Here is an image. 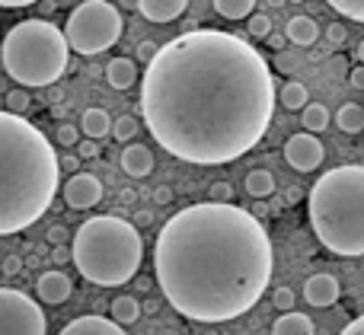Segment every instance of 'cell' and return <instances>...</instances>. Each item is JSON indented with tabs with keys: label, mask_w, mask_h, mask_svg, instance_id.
I'll return each instance as SVG.
<instances>
[{
	"label": "cell",
	"mask_w": 364,
	"mask_h": 335,
	"mask_svg": "<svg viewBox=\"0 0 364 335\" xmlns=\"http://www.w3.org/2000/svg\"><path fill=\"white\" fill-rule=\"evenodd\" d=\"M141 112L166 153L220 166L250 153L275 112V80L246 38L192 29L160 45L141 80Z\"/></svg>",
	"instance_id": "1"
},
{
	"label": "cell",
	"mask_w": 364,
	"mask_h": 335,
	"mask_svg": "<svg viewBox=\"0 0 364 335\" xmlns=\"http://www.w3.org/2000/svg\"><path fill=\"white\" fill-rule=\"evenodd\" d=\"M154 272L179 317L230 323L250 313L269 287L272 240L252 211L198 202L164 224Z\"/></svg>",
	"instance_id": "2"
},
{
	"label": "cell",
	"mask_w": 364,
	"mask_h": 335,
	"mask_svg": "<svg viewBox=\"0 0 364 335\" xmlns=\"http://www.w3.org/2000/svg\"><path fill=\"white\" fill-rule=\"evenodd\" d=\"M61 163L51 141L23 115L0 112V236L32 227L51 208Z\"/></svg>",
	"instance_id": "3"
},
{
	"label": "cell",
	"mask_w": 364,
	"mask_h": 335,
	"mask_svg": "<svg viewBox=\"0 0 364 335\" xmlns=\"http://www.w3.org/2000/svg\"><path fill=\"white\" fill-rule=\"evenodd\" d=\"M310 227L336 256H364V166H336L307 192Z\"/></svg>",
	"instance_id": "4"
},
{
	"label": "cell",
	"mask_w": 364,
	"mask_h": 335,
	"mask_svg": "<svg viewBox=\"0 0 364 335\" xmlns=\"http://www.w3.org/2000/svg\"><path fill=\"white\" fill-rule=\"evenodd\" d=\"M70 259L90 285L119 287L138 275L141 259H144V240L138 227L125 217L96 214L77 227Z\"/></svg>",
	"instance_id": "5"
},
{
	"label": "cell",
	"mask_w": 364,
	"mask_h": 335,
	"mask_svg": "<svg viewBox=\"0 0 364 335\" xmlns=\"http://www.w3.org/2000/svg\"><path fill=\"white\" fill-rule=\"evenodd\" d=\"M68 38L48 19H23L6 32L4 45H0L4 70L23 89L48 87V83L61 80V74L68 70Z\"/></svg>",
	"instance_id": "6"
},
{
	"label": "cell",
	"mask_w": 364,
	"mask_h": 335,
	"mask_svg": "<svg viewBox=\"0 0 364 335\" xmlns=\"http://www.w3.org/2000/svg\"><path fill=\"white\" fill-rule=\"evenodd\" d=\"M61 32L68 38V48L90 57L109 51L119 42L125 32V19H122L119 6H112L109 0H83L68 16V26Z\"/></svg>",
	"instance_id": "7"
},
{
	"label": "cell",
	"mask_w": 364,
	"mask_h": 335,
	"mask_svg": "<svg viewBox=\"0 0 364 335\" xmlns=\"http://www.w3.org/2000/svg\"><path fill=\"white\" fill-rule=\"evenodd\" d=\"M48 319L42 307L23 291L0 287V335H45Z\"/></svg>",
	"instance_id": "8"
},
{
	"label": "cell",
	"mask_w": 364,
	"mask_h": 335,
	"mask_svg": "<svg viewBox=\"0 0 364 335\" xmlns=\"http://www.w3.org/2000/svg\"><path fill=\"white\" fill-rule=\"evenodd\" d=\"M323 157H326V150H323L320 138H314V134H307V131L291 134V138L284 141V160H288V166H294L297 172H314L316 166L323 163Z\"/></svg>",
	"instance_id": "9"
},
{
	"label": "cell",
	"mask_w": 364,
	"mask_h": 335,
	"mask_svg": "<svg viewBox=\"0 0 364 335\" xmlns=\"http://www.w3.org/2000/svg\"><path fill=\"white\" fill-rule=\"evenodd\" d=\"M64 202L74 211H90L102 202V182L93 172H74V176L64 182Z\"/></svg>",
	"instance_id": "10"
},
{
	"label": "cell",
	"mask_w": 364,
	"mask_h": 335,
	"mask_svg": "<svg viewBox=\"0 0 364 335\" xmlns=\"http://www.w3.org/2000/svg\"><path fill=\"white\" fill-rule=\"evenodd\" d=\"M339 281H336V275H326V272H316L307 278V285H304V297H307L310 307H316V310H326V307H336L339 304Z\"/></svg>",
	"instance_id": "11"
},
{
	"label": "cell",
	"mask_w": 364,
	"mask_h": 335,
	"mask_svg": "<svg viewBox=\"0 0 364 335\" xmlns=\"http://www.w3.org/2000/svg\"><path fill=\"white\" fill-rule=\"evenodd\" d=\"M36 291H38V300L48 307H58L64 304V300L70 297V291H74V285H70V278L64 272H58V268H51V272L38 275L36 281Z\"/></svg>",
	"instance_id": "12"
},
{
	"label": "cell",
	"mask_w": 364,
	"mask_h": 335,
	"mask_svg": "<svg viewBox=\"0 0 364 335\" xmlns=\"http://www.w3.org/2000/svg\"><path fill=\"white\" fill-rule=\"evenodd\" d=\"M58 335H128L125 326L112 323L109 317H77L74 323H68Z\"/></svg>",
	"instance_id": "13"
},
{
	"label": "cell",
	"mask_w": 364,
	"mask_h": 335,
	"mask_svg": "<svg viewBox=\"0 0 364 335\" xmlns=\"http://www.w3.org/2000/svg\"><path fill=\"white\" fill-rule=\"evenodd\" d=\"M188 0H138V10L144 19H151V23H173V19H179L182 13H186Z\"/></svg>",
	"instance_id": "14"
},
{
	"label": "cell",
	"mask_w": 364,
	"mask_h": 335,
	"mask_svg": "<svg viewBox=\"0 0 364 335\" xmlns=\"http://www.w3.org/2000/svg\"><path fill=\"white\" fill-rule=\"evenodd\" d=\"M122 170H125L132 179L151 176V172H154V153H151V147L128 144L125 150H122Z\"/></svg>",
	"instance_id": "15"
},
{
	"label": "cell",
	"mask_w": 364,
	"mask_h": 335,
	"mask_svg": "<svg viewBox=\"0 0 364 335\" xmlns=\"http://www.w3.org/2000/svg\"><path fill=\"white\" fill-rule=\"evenodd\" d=\"M106 80L112 89H132L138 83V64L132 57H112L106 64Z\"/></svg>",
	"instance_id": "16"
},
{
	"label": "cell",
	"mask_w": 364,
	"mask_h": 335,
	"mask_svg": "<svg viewBox=\"0 0 364 335\" xmlns=\"http://www.w3.org/2000/svg\"><path fill=\"white\" fill-rule=\"evenodd\" d=\"M284 35H288L291 45H301V48H310V45L320 38V26H316L314 16H291L288 26H284Z\"/></svg>",
	"instance_id": "17"
},
{
	"label": "cell",
	"mask_w": 364,
	"mask_h": 335,
	"mask_svg": "<svg viewBox=\"0 0 364 335\" xmlns=\"http://www.w3.org/2000/svg\"><path fill=\"white\" fill-rule=\"evenodd\" d=\"M272 335H316V326H314V319H310V317L291 310V313H284V317L275 319Z\"/></svg>",
	"instance_id": "18"
},
{
	"label": "cell",
	"mask_w": 364,
	"mask_h": 335,
	"mask_svg": "<svg viewBox=\"0 0 364 335\" xmlns=\"http://www.w3.org/2000/svg\"><path fill=\"white\" fill-rule=\"evenodd\" d=\"M80 131L90 141H102L106 134H112V119H109L106 109H87L80 119Z\"/></svg>",
	"instance_id": "19"
},
{
	"label": "cell",
	"mask_w": 364,
	"mask_h": 335,
	"mask_svg": "<svg viewBox=\"0 0 364 335\" xmlns=\"http://www.w3.org/2000/svg\"><path fill=\"white\" fill-rule=\"evenodd\" d=\"M336 125L346 134H361L364 131V106L358 102H346V106L336 112Z\"/></svg>",
	"instance_id": "20"
},
{
	"label": "cell",
	"mask_w": 364,
	"mask_h": 335,
	"mask_svg": "<svg viewBox=\"0 0 364 335\" xmlns=\"http://www.w3.org/2000/svg\"><path fill=\"white\" fill-rule=\"evenodd\" d=\"M109 313H112V323L119 326H132L141 319V304L134 297H128V294H122V297L112 300V307H109Z\"/></svg>",
	"instance_id": "21"
},
{
	"label": "cell",
	"mask_w": 364,
	"mask_h": 335,
	"mask_svg": "<svg viewBox=\"0 0 364 335\" xmlns=\"http://www.w3.org/2000/svg\"><path fill=\"white\" fill-rule=\"evenodd\" d=\"M301 121H304V131L307 134H320L329 128V109L320 106V102H307L301 109Z\"/></svg>",
	"instance_id": "22"
},
{
	"label": "cell",
	"mask_w": 364,
	"mask_h": 335,
	"mask_svg": "<svg viewBox=\"0 0 364 335\" xmlns=\"http://www.w3.org/2000/svg\"><path fill=\"white\" fill-rule=\"evenodd\" d=\"M243 185L252 198H269L272 192H275V176H272L269 170H250Z\"/></svg>",
	"instance_id": "23"
},
{
	"label": "cell",
	"mask_w": 364,
	"mask_h": 335,
	"mask_svg": "<svg viewBox=\"0 0 364 335\" xmlns=\"http://www.w3.org/2000/svg\"><path fill=\"white\" fill-rule=\"evenodd\" d=\"M278 99H282V106L288 109V112H297V109H304L310 102V93L301 80H288L282 87V93H278Z\"/></svg>",
	"instance_id": "24"
},
{
	"label": "cell",
	"mask_w": 364,
	"mask_h": 335,
	"mask_svg": "<svg viewBox=\"0 0 364 335\" xmlns=\"http://www.w3.org/2000/svg\"><path fill=\"white\" fill-rule=\"evenodd\" d=\"M214 10L224 19H250L256 10V0H214Z\"/></svg>",
	"instance_id": "25"
},
{
	"label": "cell",
	"mask_w": 364,
	"mask_h": 335,
	"mask_svg": "<svg viewBox=\"0 0 364 335\" xmlns=\"http://www.w3.org/2000/svg\"><path fill=\"white\" fill-rule=\"evenodd\" d=\"M29 106H32V96H29V89H23V87H13L10 93H6V112H13V115H23V112H29Z\"/></svg>",
	"instance_id": "26"
},
{
	"label": "cell",
	"mask_w": 364,
	"mask_h": 335,
	"mask_svg": "<svg viewBox=\"0 0 364 335\" xmlns=\"http://www.w3.org/2000/svg\"><path fill=\"white\" fill-rule=\"evenodd\" d=\"M138 128H141V125H138V119H132V115H122V119H115V121H112V138L125 144V141L138 138Z\"/></svg>",
	"instance_id": "27"
},
{
	"label": "cell",
	"mask_w": 364,
	"mask_h": 335,
	"mask_svg": "<svg viewBox=\"0 0 364 335\" xmlns=\"http://www.w3.org/2000/svg\"><path fill=\"white\" fill-rule=\"evenodd\" d=\"M333 10H339L342 16L355 19V23H364V0H326Z\"/></svg>",
	"instance_id": "28"
},
{
	"label": "cell",
	"mask_w": 364,
	"mask_h": 335,
	"mask_svg": "<svg viewBox=\"0 0 364 335\" xmlns=\"http://www.w3.org/2000/svg\"><path fill=\"white\" fill-rule=\"evenodd\" d=\"M246 26H250V35H252V38H269V35H272V19H269V13H252V16L246 19Z\"/></svg>",
	"instance_id": "29"
},
{
	"label": "cell",
	"mask_w": 364,
	"mask_h": 335,
	"mask_svg": "<svg viewBox=\"0 0 364 335\" xmlns=\"http://www.w3.org/2000/svg\"><path fill=\"white\" fill-rule=\"evenodd\" d=\"M208 202L214 204H233V185L230 182H214L208 189Z\"/></svg>",
	"instance_id": "30"
},
{
	"label": "cell",
	"mask_w": 364,
	"mask_h": 335,
	"mask_svg": "<svg viewBox=\"0 0 364 335\" xmlns=\"http://www.w3.org/2000/svg\"><path fill=\"white\" fill-rule=\"evenodd\" d=\"M55 138H58V144H61V147H77V144H80V131H77L74 125H68V121H64V125H58Z\"/></svg>",
	"instance_id": "31"
},
{
	"label": "cell",
	"mask_w": 364,
	"mask_h": 335,
	"mask_svg": "<svg viewBox=\"0 0 364 335\" xmlns=\"http://www.w3.org/2000/svg\"><path fill=\"white\" fill-rule=\"evenodd\" d=\"M272 304H275V310L291 313L294 310V291H291V287H278V291L272 294Z\"/></svg>",
	"instance_id": "32"
},
{
	"label": "cell",
	"mask_w": 364,
	"mask_h": 335,
	"mask_svg": "<svg viewBox=\"0 0 364 335\" xmlns=\"http://www.w3.org/2000/svg\"><path fill=\"white\" fill-rule=\"evenodd\" d=\"M96 153H100V141H90V138H83L80 144H77V157H80V160H93Z\"/></svg>",
	"instance_id": "33"
},
{
	"label": "cell",
	"mask_w": 364,
	"mask_h": 335,
	"mask_svg": "<svg viewBox=\"0 0 364 335\" xmlns=\"http://www.w3.org/2000/svg\"><path fill=\"white\" fill-rule=\"evenodd\" d=\"M326 38H329V45H336V48H339V45H346V38H348L346 26H342V23H333V26L326 29Z\"/></svg>",
	"instance_id": "34"
},
{
	"label": "cell",
	"mask_w": 364,
	"mask_h": 335,
	"mask_svg": "<svg viewBox=\"0 0 364 335\" xmlns=\"http://www.w3.org/2000/svg\"><path fill=\"white\" fill-rule=\"evenodd\" d=\"M157 51H160V45H157V42H141V45H138V61L151 64L154 57H157Z\"/></svg>",
	"instance_id": "35"
},
{
	"label": "cell",
	"mask_w": 364,
	"mask_h": 335,
	"mask_svg": "<svg viewBox=\"0 0 364 335\" xmlns=\"http://www.w3.org/2000/svg\"><path fill=\"white\" fill-rule=\"evenodd\" d=\"M348 80H352V87H355V89H364V64H358V67H352Z\"/></svg>",
	"instance_id": "36"
},
{
	"label": "cell",
	"mask_w": 364,
	"mask_h": 335,
	"mask_svg": "<svg viewBox=\"0 0 364 335\" xmlns=\"http://www.w3.org/2000/svg\"><path fill=\"white\" fill-rule=\"evenodd\" d=\"M342 335H364V317H358V319H352V323L342 329Z\"/></svg>",
	"instance_id": "37"
},
{
	"label": "cell",
	"mask_w": 364,
	"mask_h": 335,
	"mask_svg": "<svg viewBox=\"0 0 364 335\" xmlns=\"http://www.w3.org/2000/svg\"><path fill=\"white\" fill-rule=\"evenodd\" d=\"M170 198H173V192L166 189V185H160V189L154 192V202H157V204H166V202H170Z\"/></svg>",
	"instance_id": "38"
},
{
	"label": "cell",
	"mask_w": 364,
	"mask_h": 335,
	"mask_svg": "<svg viewBox=\"0 0 364 335\" xmlns=\"http://www.w3.org/2000/svg\"><path fill=\"white\" fill-rule=\"evenodd\" d=\"M4 272L6 275H16L19 272V259H16V256H6V259H4Z\"/></svg>",
	"instance_id": "39"
},
{
	"label": "cell",
	"mask_w": 364,
	"mask_h": 335,
	"mask_svg": "<svg viewBox=\"0 0 364 335\" xmlns=\"http://www.w3.org/2000/svg\"><path fill=\"white\" fill-rule=\"evenodd\" d=\"M38 4V0H0V6H6V10H16V6H32Z\"/></svg>",
	"instance_id": "40"
},
{
	"label": "cell",
	"mask_w": 364,
	"mask_h": 335,
	"mask_svg": "<svg viewBox=\"0 0 364 335\" xmlns=\"http://www.w3.org/2000/svg\"><path fill=\"white\" fill-rule=\"evenodd\" d=\"M58 163L68 166V170H77V166H80V157H74V153H70V157H58Z\"/></svg>",
	"instance_id": "41"
},
{
	"label": "cell",
	"mask_w": 364,
	"mask_h": 335,
	"mask_svg": "<svg viewBox=\"0 0 364 335\" xmlns=\"http://www.w3.org/2000/svg\"><path fill=\"white\" fill-rule=\"evenodd\" d=\"M284 202H288V204L301 202V192H297V189H288V192H284Z\"/></svg>",
	"instance_id": "42"
},
{
	"label": "cell",
	"mask_w": 364,
	"mask_h": 335,
	"mask_svg": "<svg viewBox=\"0 0 364 335\" xmlns=\"http://www.w3.org/2000/svg\"><path fill=\"white\" fill-rule=\"evenodd\" d=\"M269 45H272L275 51H282V48H284V38H282V35H269Z\"/></svg>",
	"instance_id": "43"
},
{
	"label": "cell",
	"mask_w": 364,
	"mask_h": 335,
	"mask_svg": "<svg viewBox=\"0 0 364 335\" xmlns=\"http://www.w3.org/2000/svg\"><path fill=\"white\" fill-rule=\"evenodd\" d=\"M64 236H68V234H64V227H55V230H51V240H55V243H64Z\"/></svg>",
	"instance_id": "44"
},
{
	"label": "cell",
	"mask_w": 364,
	"mask_h": 335,
	"mask_svg": "<svg viewBox=\"0 0 364 335\" xmlns=\"http://www.w3.org/2000/svg\"><path fill=\"white\" fill-rule=\"evenodd\" d=\"M358 61L364 64V38H361V42H358Z\"/></svg>",
	"instance_id": "45"
},
{
	"label": "cell",
	"mask_w": 364,
	"mask_h": 335,
	"mask_svg": "<svg viewBox=\"0 0 364 335\" xmlns=\"http://www.w3.org/2000/svg\"><path fill=\"white\" fill-rule=\"evenodd\" d=\"M284 4V0H269V6H282Z\"/></svg>",
	"instance_id": "46"
},
{
	"label": "cell",
	"mask_w": 364,
	"mask_h": 335,
	"mask_svg": "<svg viewBox=\"0 0 364 335\" xmlns=\"http://www.w3.org/2000/svg\"><path fill=\"white\" fill-rule=\"evenodd\" d=\"M291 4H304V0H291Z\"/></svg>",
	"instance_id": "47"
}]
</instances>
